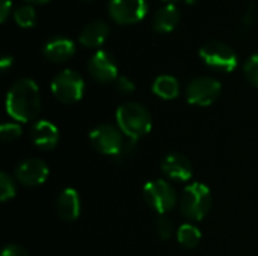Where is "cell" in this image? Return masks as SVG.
<instances>
[{
  "label": "cell",
  "instance_id": "7c38bea8",
  "mask_svg": "<svg viewBox=\"0 0 258 256\" xmlns=\"http://www.w3.org/2000/svg\"><path fill=\"white\" fill-rule=\"evenodd\" d=\"M160 169L166 178L172 181H178V183H187L190 181L194 175V166L190 160L184 154H180V152L168 154L162 160Z\"/></svg>",
  "mask_w": 258,
  "mask_h": 256
},
{
  "label": "cell",
  "instance_id": "2e32d148",
  "mask_svg": "<svg viewBox=\"0 0 258 256\" xmlns=\"http://www.w3.org/2000/svg\"><path fill=\"white\" fill-rule=\"evenodd\" d=\"M109 33L110 26L104 20H94L82 29L79 35V42L86 48H98L104 44Z\"/></svg>",
  "mask_w": 258,
  "mask_h": 256
},
{
  "label": "cell",
  "instance_id": "f546056e",
  "mask_svg": "<svg viewBox=\"0 0 258 256\" xmlns=\"http://www.w3.org/2000/svg\"><path fill=\"white\" fill-rule=\"evenodd\" d=\"M163 2H166V3H174V2H178V0H163Z\"/></svg>",
  "mask_w": 258,
  "mask_h": 256
},
{
  "label": "cell",
  "instance_id": "e0dca14e",
  "mask_svg": "<svg viewBox=\"0 0 258 256\" xmlns=\"http://www.w3.org/2000/svg\"><path fill=\"white\" fill-rule=\"evenodd\" d=\"M180 18V9L174 3H166L154 14L153 29L159 33H169L178 26Z\"/></svg>",
  "mask_w": 258,
  "mask_h": 256
},
{
  "label": "cell",
  "instance_id": "4dcf8cb0",
  "mask_svg": "<svg viewBox=\"0 0 258 256\" xmlns=\"http://www.w3.org/2000/svg\"><path fill=\"white\" fill-rule=\"evenodd\" d=\"M82 2H92V0H82Z\"/></svg>",
  "mask_w": 258,
  "mask_h": 256
},
{
  "label": "cell",
  "instance_id": "4fadbf2b",
  "mask_svg": "<svg viewBox=\"0 0 258 256\" xmlns=\"http://www.w3.org/2000/svg\"><path fill=\"white\" fill-rule=\"evenodd\" d=\"M60 139L57 127L45 119L36 121L30 128V140L32 143L42 151H51L57 146Z\"/></svg>",
  "mask_w": 258,
  "mask_h": 256
},
{
  "label": "cell",
  "instance_id": "ac0fdd59",
  "mask_svg": "<svg viewBox=\"0 0 258 256\" xmlns=\"http://www.w3.org/2000/svg\"><path fill=\"white\" fill-rule=\"evenodd\" d=\"M153 94L162 100H175L180 95V83L174 75L163 74L153 81Z\"/></svg>",
  "mask_w": 258,
  "mask_h": 256
},
{
  "label": "cell",
  "instance_id": "d4e9b609",
  "mask_svg": "<svg viewBox=\"0 0 258 256\" xmlns=\"http://www.w3.org/2000/svg\"><path fill=\"white\" fill-rule=\"evenodd\" d=\"M116 89L122 95H130L132 92H135V83L127 75H119L116 78Z\"/></svg>",
  "mask_w": 258,
  "mask_h": 256
},
{
  "label": "cell",
  "instance_id": "9a60e30c",
  "mask_svg": "<svg viewBox=\"0 0 258 256\" xmlns=\"http://www.w3.org/2000/svg\"><path fill=\"white\" fill-rule=\"evenodd\" d=\"M56 211L65 222H74L79 219L82 211L80 196L76 189H63L56 199Z\"/></svg>",
  "mask_w": 258,
  "mask_h": 256
},
{
  "label": "cell",
  "instance_id": "6da1fadb",
  "mask_svg": "<svg viewBox=\"0 0 258 256\" xmlns=\"http://www.w3.org/2000/svg\"><path fill=\"white\" fill-rule=\"evenodd\" d=\"M6 112L17 122H30L41 112V92L32 78H20L6 94Z\"/></svg>",
  "mask_w": 258,
  "mask_h": 256
},
{
  "label": "cell",
  "instance_id": "7402d4cb",
  "mask_svg": "<svg viewBox=\"0 0 258 256\" xmlns=\"http://www.w3.org/2000/svg\"><path fill=\"white\" fill-rule=\"evenodd\" d=\"M21 136V125L17 122H5L0 127V139L5 143L14 142Z\"/></svg>",
  "mask_w": 258,
  "mask_h": 256
},
{
  "label": "cell",
  "instance_id": "ba28073f",
  "mask_svg": "<svg viewBox=\"0 0 258 256\" xmlns=\"http://www.w3.org/2000/svg\"><path fill=\"white\" fill-rule=\"evenodd\" d=\"M221 81L210 75H203L194 78L186 88V98L189 104L198 107L212 106L221 95Z\"/></svg>",
  "mask_w": 258,
  "mask_h": 256
},
{
  "label": "cell",
  "instance_id": "cb8c5ba5",
  "mask_svg": "<svg viewBox=\"0 0 258 256\" xmlns=\"http://www.w3.org/2000/svg\"><path fill=\"white\" fill-rule=\"evenodd\" d=\"M156 229H157V234H159V237H160L162 240H169V238L174 235V225H172V222H171L168 217H165V216H162V217L157 219V222H156Z\"/></svg>",
  "mask_w": 258,
  "mask_h": 256
},
{
  "label": "cell",
  "instance_id": "277c9868",
  "mask_svg": "<svg viewBox=\"0 0 258 256\" xmlns=\"http://www.w3.org/2000/svg\"><path fill=\"white\" fill-rule=\"evenodd\" d=\"M201 60L212 69L219 72H233L239 65L237 53L233 47L222 41H209L200 48Z\"/></svg>",
  "mask_w": 258,
  "mask_h": 256
},
{
  "label": "cell",
  "instance_id": "f1b7e54d",
  "mask_svg": "<svg viewBox=\"0 0 258 256\" xmlns=\"http://www.w3.org/2000/svg\"><path fill=\"white\" fill-rule=\"evenodd\" d=\"M27 2H30V3H47V2H50V0H27Z\"/></svg>",
  "mask_w": 258,
  "mask_h": 256
},
{
  "label": "cell",
  "instance_id": "8fae6325",
  "mask_svg": "<svg viewBox=\"0 0 258 256\" xmlns=\"http://www.w3.org/2000/svg\"><path fill=\"white\" fill-rule=\"evenodd\" d=\"M48 166L39 158H27L15 169V178L26 187H38L48 178Z\"/></svg>",
  "mask_w": 258,
  "mask_h": 256
},
{
  "label": "cell",
  "instance_id": "484cf974",
  "mask_svg": "<svg viewBox=\"0 0 258 256\" xmlns=\"http://www.w3.org/2000/svg\"><path fill=\"white\" fill-rule=\"evenodd\" d=\"M0 256H27V250L20 244H8Z\"/></svg>",
  "mask_w": 258,
  "mask_h": 256
},
{
  "label": "cell",
  "instance_id": "83f0119b",
  "mask_svg": "<svg viewBox=\"0 0 258 256\" xmlns=\"http://www.w3.org/2000/svg\"><path fill=\"white\" fill-rule=\"evenodd\" d=\"M12 63H14V59L11 56H3L2 60H0V69L5 72V71H8L12 66Z\"/></svg>",
  "mask_w": 258,
  "mask_h": 256
},
{
  "label": "cell",
  "instance_id": "5bb4252c",
  "mask_svg": "<svg viewBox=\"0 0 258 256\" xmlns=\"http://www.w3.org/2000/svg\"><path fill=\"white\" fill-rule=\"evenodd\" d=\"M42 53H44L47 60H50L53 63H63L74 56L76 45L70 38L54 36L44 44Z\"/></svg>",
  "mask_w": 258,
  "mask_h": 256
},
{
  "label": "cell",
  "instance_id": "d6986e66",
  "mask_svg": "<svg viewBox=\"0 0 258 256\" xmlns=\"http://www.w3.org/2000/svg\"><path fill=\"white\" fill-rule=\"evenodd\" d=\"M175 234H177V241H178L183 247H186V249H194V247H197V246L200 244V241H201V237H203L200 228H198L195 223H192V222L183 223V225L175 231Z\"/></svg>",
  "mask_w": 258,
  "mask_h": 256
},
{
  "label": "cell",
  "instance_id": "9c48e42d",
  "mask_svg": "<svg viewBox=\"0 0 258 256\" xmlns=\"http://www.w3.org/2000/svg\"><path fill=\"white\" fill-rule=\"evenodd\" d=\"M109 17L118 24H135L144 20L148 12L147 0H110L107 5Z\"/></svg>",
  "mask_w": 258,
  "mask_h": 256
},
{
  "label": "cell",
  "instance_id": "7a4b0ae2",
  "mask_svg": "<svg viewBox=\"0 0 258 256\" xmlns=\"http://www.w3.org/2000/svg\"><path fill=\"white\" fill-rule=\"evenodd\" d=\"M116 125L127 139L139 140L153 128V118L148 109L139 103H124L116 110Z\"/></svg>",
  "mask_w": 258,
  "mask_h": 256
},
{
  "label": "cell",
  "instance_id": "4316f807",
  "mask_svg": "<svg viewBox=\"0 0 258 256\" xmlns=\"http://www.w3.org/2000/svg\"><path fill=\"white\" fill-rule=\"evenodd\" d=\"M12 12V0H0V21L5 23Z\"/></svg>",
  "mask_w": 258,
  "mask_h": 256
},
{
  "label": "cell",
  "instance_id": "44dd1931",
  "mask_svg": "<svg viewBox=\"0 0 258 256\" xmlns=\"http://www.w3.org/2000/svg\"><path fill=\"white\" fill-rule=\"evenodd\" d=\"M17 193V187H15V181L14 178L8 174V172H2L0 174V199L2 202H8L9 199H12Z\"/></svg>",
  "mask_w": 258,
  "mask_h": 256
},
{
  "label": "cell",
  "instance_id": "52a82bcc",
  "mask_svg": "<svg viewBox=\"0 0 258 256\" xmlns=\"http://www.w3.org/2000/svg\"><path fill=\"white\" fill-rule=\"evenodd\" d=\"M89 142L95 151L104 155L116 157L119 151L124 146V137L122 131L118 128V125L112 124H100L89 133Z\"/></svg>",
  "mask_w": 258,
  "mask_h": 256
},
{
  "label": "cell",
  "instance_id": "ffe728a7",
  "mask_svg": "<svg viewBox=\"0 0 258 256\" xmlns=\"http://www.w3.org/2000/svg\"><path fill=\"white\" fill-rule=\"evenodd\" d=\"M36 11L32 5H21L14 11V21L20 26V27H33L36 24Z\"/></svg>",
  "mask_w": 258,
  "mask_h": 256
},
{
  "label": "cell",
  "instance_id": "603a6c76",
  "mask_svg": "<svg viewBox=\"0 0 258 256\" xmlns=\"http://www.w3.org/2000/svg\"><path fill=\"white\" fill-rule=\"evenodd\" d=\"M243 72H245L246 80H248L252 86L258 88V53L252 54V56L245 62Z\"/></svg>",
  "mask_w": 258,
  "mask_h": 256
},
{
  "label": "cell",
  "instance_id": "8992f818",
  "mask_svg": "<svg viewBox=\"0 0 258 256\" xmlns=\"http://www.w3.org/2000/svg\"><path fill=\"white\" fill-rule=\"evenodd\" d=\"M53 95L65 104H74L82 100L85 92V80L74 69H63L51 80Z\"/></svg>",
  "mask_w": 258,
  "mask_h": 256
},
{
  "label": "cell",
  "instance_id": "5b68a950",
  "mask_svg": "<svg viewBox=\"0 0 258 256\" xmlns=\"http://www.w3.org/2000/svg\"><path fill=\"white\" fill-rule=\"evenodd\" d=\"M144 199L160 216L169 213L178 204V195L166 180H151L144 186Z\"/></svg>",
  "mask_w": 258,
  "mask_h": 256
},
{
  "label": "cell",
  "instance_id": "30bf717a",
  "mask_svg": "<svg viewBox=\"0 0 258 256\" xmlns=\"http://www.w3.org/2000/svg\"><path fill=\"white\" fill-rule=\"evenodd\" d=\"M88 72L98 83L116 81L118 63L115 57L106 50H97L88 60Z\"/></svg>",
  "mask_w": 258,
  "mask_h": 256
},
{
  "label": "cell",
  "instance_id": "3957f363",
  "mask_svg": "<svg viewBox=\"0 0 258 256\" xmlns=\"http://www.w3.org/2000/svg\"><path fill=\"white\" fill-rule=\"evenodd\" d=\"M212 190L203 183H190L180 198V211L189 222H201L212 210Z\"/></svg>",
  "mask_w": 258,
  "mask_h": 256
}]
</instances>
